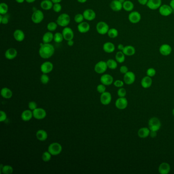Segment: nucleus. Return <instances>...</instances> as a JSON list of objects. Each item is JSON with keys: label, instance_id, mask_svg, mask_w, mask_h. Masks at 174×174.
I'll list each match as a JSON object with an SVG mask.
<instances>
[{"label": "nucleus", "instance_id": "72a5a7b5", "mask_svg": "<svg viewBox=\"0 0 174 174\" xmlns=\"http://www.w3.org/2000/svg\"><path fill=\"white\" fill-rule=\"evenodd\" d=\"M134 8V4L129 0H126L125 2L123 4V9L127 12H131Z\"/></svg>", "mask_w": 174, "mask_h": 174}, {"label": "nucleus", "instance_id": "cd10ccee", "mask_svg": "<svg viewBox=\"0 0 174 174\" xmlns=\"http://www.w3.org/2000/svg\"><path fill=\"white\" fill-rule=\"evenodd\" d=\"M48 133L45 130L40 129L38 130L36 132V138L40 142L45 141L48 138Z\"/></svg>", "mask_w": 174, "mask_h": 174}, {"label": "nucleus", "instance_id": "a18cd8bd", "mask_svg": "<svg viewBox=\"0 0 174 174\" xmlns=\"http://www.w3.org/2000/svg\"><path fill=\"white\" fill-rule=\"evenodd\" d=\"M49 81H50V78L46 74H43L40 77V81L42 84H46L49 82Z\"/></svg>", "mask_w": 174, "mask_h": 174}, {"label": "nucleus", "instance_id": "79ce46f5", "mask_svg": "<svg viewBox=\"0 0 174 174\" xmlns=\"http://www.w3.org/2000/svg\"><path fill=\"white\" fill-rule=\"evenodd\" d=\"M52 155L50 152L48 151L44 152L42 155V159L44 162H48L51 159Z\"/></svg>", "mask_w": 174, "mask_h": 174}, {"label": "nucleus", "instance_id": "412c9836", "mask_svg": "<svg viewBox=\"0 0 174 174\" xmlns=\"http://www.w3.org/2000/svg\"><path fill=\"white\" fill-rule=\"evenodd\" d=\"M170 170V165L167 162H162L158 168V172L160 174H168Z\"/></svg>", "mask_w": 174, "mask_h": 174}, {"label": "nucleus", "instance_id": "a878e982", "mask_svg": "<svg viewBox=\"0 0 174 174\" xmlns=\"http://www.w3.org/2000/svg\"><path fill=\"white\" fill-rule=\"evenodd\" d=\"M150 129L147 127H142L138 130L137 134L139 137L141 138H146L150 135Z\"/></svg>", "mask_w": 174, "mask_h": 174}, {"label": "nucleus", "instance_id": "4be33fe9", "mask_svg": "<svg viewBox=\"0 0 174 174\" xmlns=\"http://www.w3.org/2000/svg\"><path fill=\"white\" fill-rule=\"evenodd\" d=\"M90 26L88 23L83 22L78 24L77 29L81 33H86L90 30Z\"/></svg>", "mask_w": 174, "mask_h": 174}, {"label": "nucleus", "instance_id": "13d9d810", "mask_svg": "<svg viewBox=\"0 0 174 174\" xmlns=\"http://www.w3.org/2000/svg\"><path fill=\"white\" fill-rule=\"evenodd\" d=\"M124 47L125 46L123 44H118V49L120 51H122L123 49H124Z\"/></svg>", "mask_w": 174, "mask_h": 174}, {"label": "nucleus", "instance_id": "1a4fd4ad", "mask_svg": "<svg viewBox=\"0 0 174 174\" xmlns=\"http://www.w3.org/2000/svg\"><path fill=\"white\" fill-rule=\"evenodd\" d=\"M128 19L130 22L132 24H137L141 20L142 16L139 12L134 11L130 12L128 15Z\"/></svg>", "mask_w": 174, "mask_h": 174}, {"label": "nucleus", "instance_id": "4d7b16f0", "mask_svg": "<svg viewBox=\"0 0 174 174\" xmlns=\"http://www.w3.org/2000/svg\"><path fill=\"white\" fill-rule=\"evenodd\" d=\"M139 4L142 5H146L147 3L148 2V0H137Z\"/></svg>", "mask_w": 174, "mask_h": 174}, {"label": "nucleus", "instance_id": "f257e3e1", "mask_svg": "<svg viewBox=\"0 0 174 174\" xmlns=\"http://www.w3.org/2000/svg\"><path fill=\"white\" fill-rule=\"evenodd\" d=\"M39 55L41 58L43 59H49L51 58L55 53L54 46L50 44H40L39 49Z\"/></svg>", "mask_w": 174, "mask_h": 174}, {"label": "nucleus", "instance_id": "e2e57ef3", "mask_svg": "<svg viewBox=\"0 0 174 174\" xmlns=\"http://www.w3.org/2000/svg\"><path fill=\"white\" fill-rule=\"evenodd\" d=\"M36 0H25V1L26 2H27L28 3H34V2H35Z\"/></svg>", "mask_w": 174, "mask_h": 174}, {"label": "nucleus", "instance_id": "6ab92c4d", "mask_svg": "<svg viewBox=\"0 0 174 174\" xmlns=\"http://www.w3.org/2000/svg\"><path fill=\"white\" fill-rule=\"evenodd\" d=\"M100 81L101 83L105 86H109L113 82V78L109 74H104L100 78Z\"/></svg>", "mask_w": 174, "mask_h": 174}, {"label": "nucleus", "instance_id": "7c9ffc66", "mask_svg": "<svg viewBox=\"0 0 174 174\" xmlns=\"http://www.w3.org/2000/svg\"><path fill=\"white\" fill-rule=\"evenodd\" d=\"M32 117H33V111L32 110H25L22 113L21 118L22 120L25 122H28L32 119Z\"/></svg>", "mask_w": 174, "mask_h": 174}, {"label": "nucleus", "instance_id": "bf43d9fd", "mask_svg": "<svg viewBox=\"0 0 174 174\" xmlns=\"http://www.w3.org/2000/svg\"><path fill=\"white\" fill-rule=\"evenodd\" d=\"M67 44L69 46H72L74 44V42L73 41V39L72 40H70L68 41H67Z\"/></svg>", "mask_w": 174, "mask_h": 174}, {"label": "nucleus", "instance_id": "09e8293b", "mask_svg": "<svg viewBox=\"0 0 174 174\" xmlns=\"http://www.w3.org/2000/svg\"><path fill=\"white\" fill-rule=\"evenodd\" d=\"M118 96L119 97H125L127 94V92L126 90L124 88H123V87H120V88L118 89Z\"/></svg>", "mask_w": 174, "mask_h": 174}, {"label": "nucleus", "instance_id": "de8ad7c7", "mask_svg": "<svg viewBox=\"0 0 174 174\" xmlns=\"http://www.w3.org/2000/svg\"><path fill=\"white\" fill-rule=\"evenodd\" d=\"M156 74V71L155 68H148L147 70V75L149 76L151 78L155 76Z\"/></svg>", "mask_w": 174, "mask_h": 174}, {"label": "nucleus", "instance_id": "338daca9", "mask_svg": "<svg viewBox=\"0 0 174 174\" xmlns=\"http://www.w3.org/2000/svg\"><path fill=\"white\" fill-rule=\"evenodd\" d=\"M118 1H119L120 2V3H122V4H123V3H124L125 2V1H126V0H118Z\"/></svg>", "mask_w": 174, "mask_h": 174}, {"label": "nucleus", "instance_id": "49530a36", "mask_svg": "<svg viewBox=\"0 0 174 174\" xmlns=\"http://www.w3.org/2000/svg\"><path fill=\"white\" fill-rule=\"evenodd\" d=\"M52 9L54 10V12L58 13L60 12L62 10V6L60 3H55L53 5Z\"/></svg>", "mask_w": 174, "mask_h": 174}, {"label": "nucleus", "instance_id": "69168bd1", "mask_svg": "<svg viewBox=\"0 0 174 174\" xmlns=\"http://www.w3.org/2000/svg\"><path fill=\"white\" fill-rule=\"evenodd\" d=\"M15 1H16L17 3H18L21 4V3H24V2L25 1V0H15Z\"/></svg>", "mask_w": 174, "mask_h": 174}, {"label": "nucleus", "instance_id": "6e6552de", "mask_svg": "<svg viewBox=\"0 0 174 174\" xmlns=\"http://www.w3.org/2000/svg\"><path fill=\"white\" fill-rule=\"evenodd\" d=\"M62 35L63 36L64 40L68 41L72 40L74 37V33L72 28L66 27L63 28L62 31Z\"/></svg>", "mask_w": 174, "mask_h": 174}, {"label": "nucleus", "instance_id": "c85d7f7f", "mask_svg": "<svg viewBox=\"0 0 174 174\" xmlns=\"http://www.w3.org/2000/svg\"><path fill=\"white\" fill-rule=\"evenodd\" d=\"M122 52L126 56H131L135 54L136 50L134 46L131 45H127L125 46L124 49L123 50Z\"/></svg>", "mask_w": 174, "mask_h": 174}, {"label": "nucleus", "instance_id": "c9c22d12", "mask_svg": "<svg viewBox=\"0 0 174 174\" xmlns=\"http://www.w3.org/2000/svg\"><path fill=\"white\" fill-rule=\"evenodd\" d=\"M125 55L124 54V53L122 51H118V52L116 53V60L117 62L120 63H122L124 62L125 60Z\"/></svg>", "mask_w": 174, "mask_h": 174}, {"label": "nucleus", "instance_id": "39448f33", "mask_svg": "<svg viewBox=\"0 0 174 174\" xmlns=\"http://www.w3.org/2000/svg\"><path fill=\"white\" fill-rule=\"evenodd\" d=\"M44 19V14L42 11L36 9L33 12L31 16V20L32 22L38 24L42 22Z\"/></svg>", "mask_w": 174, "mask_h": 174}, {"label": "nucleus", "instance_id": "680f3d73", "mask_svg": "<svg viewBox=\"0 0 174 174\" xmlns=\"http://www.w3.org/2000/svg\"><path fill=\"white\" fill-rule=\"evenodd\" d=\"M52 2L55 4V3H60V2H62V0H51Z\"/></svg>", "mask_w": 174, "mask_h": 174}, {"label": "nucleus", "instance_id": "ea45409f", "mask_svg": "<svg viewBox=\"0 0 174 174\" xmlns=\"http://www.w3.org/2000/svg\"><path fill=\"white\" fill-rule=\"evenodd\" d=\"M8 5L5 3H1L0 4V14L1 15H5L8 13Z\"/></svg>", "mask_w": 174, "mask_h": 174}, {"label": "nucleus", "instance_id": "ddd939ff", "mask_svg": "<svg viewBox=\"0 0 174 174\" xmlns=\"http://www.w3.org/2000/svg\"><path fill=\"white\" fill-rule=\"evenodd\" d=\"M123 80L125 83L127 85H131L135 81V75L131 71H128L124 74Z\"/></svg>", "mask_w": 174, "mask_h": 174}, {"label": "nucleus", "instance_id": "603ef678", "mask_svg": "<svg viewBox=\"0 0 174 174\" xmlns=\"http://www.w3.org/2000/svg\"><path fill=\"white\" fill-rule=\"evenodd\" d=\"M113 84H114V86L116 87L120 88V87H122L123 86H124V82H123L122 80H116L113 83Z\"/></svg>", "mask_w": 174, "mask_h": 174}, {"label": "nucleus", "instance_id": "473e14b6", "mask_svg": "<svg viewBox=\"0 0 174 174\" xmlns=\"http://www.w3.org/2000/svg\"><path fill=\"white\" fill-rule=\"evenodd\" d=\"M1 94L3 98L8 99L12 98L13 92L11 90L7 87H4L2 88L1 91Z\"/></svg>", "mask_w": 174, "mask_h": 174}, {"label": "nucleus", "instance_id": "a19ab883", "mask_svg": "<svg viewBox=\"0 0 174 174\" xmlns=\"http://www.w3.org/2000/svg\"><path fill=\"white\" fill-rule=\"evenodd\" d=\"M58 26L57 23L51 22L49 23L48 24L47 26H46V28L49 31L52 32H54L57 29Z\"/></svg>", "mask_w": 174, "mask_h": 174}, {"label": "nucleus", "instance_id": "37998d69", "mask_svg": "<svg viewBox=\"0 0 174 174\" xmlns=\"http://www.w3.org/2000/svg\"><path fill=\"white\" fill-rule=\"evenodd\" d=\"M84 19V16L83 15V13H78V14H76L74 17L75 22L76 23L78 24H80L81 23L83 22Z\"/></svg>", "mask_w": 174, "mask_h": 174}, {"label": "nucleus", "instance_id": "4c0bfd02", "mask_svg": "<svg viewBox=\"0 0 174 174\" xmlns=\"http://www.w3.org/2000/svg\"><path fill=\"white\" fill-rule=\"evenodd\" d=\"M107 35L110 38H116L118 36V30L116 28H112L109 29L107 33Z\"/></svg>", "mask_w": 174, "mask_h": 174}, {"label": "nucleus", "instance_id": "7ed1b4c3", "mask_svg": "<svg viewBox=\"0 0 174 174\" xmlns=\"http://www.w3.org/2000/svg\"><path fill=\"white\" fill-rule=\"evenodd\" d=\"M148 126L151 131L157 132L161 127V123L159 118L156 117H153L149 120Z\"/></svg>", "mask_w": 174, "mask_h": 174}, {"label": "nucleus", "instance_id": "b1692460", "mask_svg": "<svg viewBox=\"0 0 174 174\" xmlns=\"http://www.w3.org/2000/svg\"><path fill=\"white\" fill-rule=\"evenodd\" d=\"M110 7L113 11L118 12L123 9V4L118 0H112L110 4Z\"/></svg>", "mask_w": 174, "mask_h": 174}, {"label": "nucleus", "instance_id": "dca6fc26", "mask_svg": "<svg viewBox=\"0 0 174 174\" xmlns=\"http://www.w3.org/2000/svg\"><path fill=\"white\" fill-rule=\"evenodd\" d=\"M83 15L84 19L88 21H92L96 18V12L92 9H86L83 12Z\"/></svg>", "mask_w": 174, "mask_h": 174}, {"label": "nucleus", "instance_id": "864d4df0", "mask_svg": "<svg viewBox=\"0 0 174 174\" xmlns=\"http://www.w3.org/2000/svg\"><path fill=\"white\" fill-rule=\"evenodd\" d=\"M7 119V114L6 112L1 110L0 111V122H3Z\"/></svg>", "mask_w": 174, "mask_h": 174}, {"label": "nucleus", "instance_id": "774afa93", "mask_svg": "<svg viewBox=\"0 0 174 174\" xmlns=\"http://www.w3.org/2000/svg\"><path fill=\"white\" fill-rule=\"evenodd\" d=\"M172 114L174 116V109H173L172 110Z\"/></svg>", "mask_w": 174, "mask_h": 174}, {"label": "nucleus", "instance_id": "393cba45", "mask_svg": "<svg viewBox=\"0 0 174 174\" xmlns=\"http://www.w3.org/2000/svg\"><path fill=\"white\" fill-rule=\"evenodd\" d=\"M103 49L107 53H112L116 50V46L112 42H106L103 44Z\"/></svg>", "mask_w": 174, "mask_h": 174}, {"label": "nucleus", "instance_id": "c03bdc74", "mask_svg": "<svg viewBox=\"0 0 174 174\" xmlns=\"http://www.w3.org/2000/svg\"><path fill=\"white\" fill-rule=\"evenodd\" d=\"M9 22V17L6 14L1 15L0 14V23L3 25H7Z\"/></svg>", "mask_w": 174, "mask_h": 174}, {"label": "nucleus", "instance_id": "6e6d98bb", "mask_svg": "<svg viewBox=\"0 0 174 174\" xmlns=\"http://www.w3.org/2000/svg\"><path fill=\"white\" fill-rule=\"evenodd\" d=\"M157 135V131H150V136L152 138H155L156 137Z\"/></svg>", "mask_w": 174, "mask_h": 174}, {"label": "nucleus", "instance_id": "58836bf2", "mask_svg": "<svg viewBox=\"0 0 174 174\" xmlns=\"http://www.w3.org/2000/svg\"><path fill=\"white\" fill-rule=\"evenodd\" d=\"M63 39L64 38L62 33L59 32H56V33L54 34V41L56 43H61L63 42Z\"/></svg>", "mask_w": 174, "mask_h": 174}, {"label": "nucleus", "instance_id": "a211bd4d", "mask_svg": "<svg viewBox=\"0 0 174 174\" xmlns=\"http://www.w3.org/2000/svg\"><path fill=\"white\" fill-rule=\"evenodd\" d=\"M159 51L162 55L167 56L171 54L172 52V48L170 44H164L160 46Z\"/></svg>", "mask_w": 174, "mask_h": 174}, {"label": "nucleus", "instance_id": "c756f323", "mask_svg": "<svg viewBox=\"0 0 174 174\" xmlns=\"http://www.w3.org/2000/svg\"><path fill=\"white\" fill-rule=\"evenodd\" d=\"M152 78L149 76H145L142 78L141 81V85L143 88H148L152 85Z\"/></svg>", "mask_w": 174, "mask_h": 174}, {"label": "nucleus", "instance_id": "4468645a", "mask_svg": "<svg viewBox=\"0 0 174 174\" xmlns=\"http://www.w3.org/2000/svg\"><path fill=\"white\" fill-rule=\"evenodd\" d=\"M112 100V96L110 92H105L101 94L100 97V102L104 105H108Z\"/></svg>", "mask_w": 174, "mask_h": 174}, {"label": "nucleus", "instance_id": "20e7f679", "mask_svg": "<svg viewBox=\"0 0 174 174\" xmlns=\"http://www.w3.org/2000/svg\"><path fill=\"white\" fill-rule=\"evenodd\" d=\"M62 146L58 142H53L49 145L48 151L52 155L56 156L62 152Z\"/></svg>", "mask_w": 174, "mask_h": 174}, {"label": "nucleus", "instance_id": "2f4dec72", "mask_svg": "<svg viewBox=\"0 0 174 174\" xmlns=\"http://www.w3.org/2000/svg\"><path fill=\"white\" fill-rule=\"evenodd\" d=\"M42 40L44 44H50L54 40V34L50 31L46 32L42 36Z\"/></svg>", "mask_w": 174, "mask_h": 174}, {"label": "nucleus", "instance_id": "aec40b11", "mask_svg": "<svg viewBox=\"0 0 174 174\" xmlns=\"http://www.w3.org/2000/svg\"><path fill=\"white\" fill-rule=\"evenodd\" d=\"M18 55V51L15 48H11L6 50L5 56L8 60H12L16 57Z\"/></svg>", "mask_w": 174, "mask_h": 174}, {"label": "nucleus", "instance_id": "e433bc0d", "mask_svg": "<svg viewBox=\"0 0 174 174\" xmlns=\"http://www.w3.org/2000/svg\"><path fill=\"white\" fill-rule=\"evenodd\" d=\"M106 62H107L108 68L110 70H116L118 67V62L114 59H109L106 61Z\"/></svg>", "mask_w": 174, "mask_h": 174}, {"label": "nucleus", "instance_id": "5fc2aeb1", "mask_svg": "<svg viewBox=\"0 0 174 174\" xmlns=\"http://www.w3.org/2000/svg\"><path fill=\"white\" fill-rule=\"evenodd\" d=\"M120 73H122L123 74H125L129 71L128 67L126 66H120Z\"/></svg>", "mask_w": 174, "mask_h": 174}, {"label": "nucleus", "instance_id": "9d476101", "mask_svg": "<svg viewBox=\"0 0 174 174\" xmlns=\"http://www.w3.org/2000/svg\"><path fill=\"white\" fill-rule=\"evenodd\" d=\"M173 11V10L172 8L170 7V5H168L167 4H163L159 8V12L162 16H169L172 13Z\"/></svg>", "mask_w": 174, "mask_h": 174}, {"label": "nucleus", "instance_id": "bb28decb", "mask_svg": "<svg viewBox=\"0 0 174 174\" xmlns=\"http://www.w3.org/2000/svg\"><path fill=\"white\" fill-rule=\"evenodd\" d=\"M54 3L51 0H42L40 3V7L44 10H51L53 8Z\"/></svg>", "mask_w": 174, "mask_h": 174}, {"label": "nucleus", "instance_id": "052dcab7", "mask_svg": "<svg viewBox=\"0 0 174 174\" xmlns=\"http://www.w3.org/2000/svg\"><path fill=\"white\" fill-rule=\"evenodd\" d=\"M170 6L172 8L173 10H174V0H171L170 3Z\"/></svg>", "mask_w": 174, "mask_h": 174}, {"label": "nucleus", "instance_id": "f3484780", "mask_svg": "<svg viewBox=\"0 0 174 174\" xmlns=\"http://www.w3.org/2000/svg\"><path fill=\"white\" fill-rule=\"evenodd\" d=\"M146 5L151 10L159 9L162 5V0H148Z\"/></svg>", "mask_w": 174, "mask_h": 174}, {"label": "nucleus", "instance_id": "423d86ee", "mask_svg": "<svg viewBox=\"0 0 174 174\" xmlns=\"http://www.w3.org/2000/svg\"><path fill=\"white\" fill-rule=\"evenodd\" d=\"M109 29V25L103 21H100L97 23L96 25L97 31L99 34L102 35L107 34Z\"/></svg>", "mask_w": 174, "mask_h": 174}, {"label": "nucleus", "instance_id": "0e129e2a", "mask_svg": "<svg viewBox=\"0 0 174 174\" xmlns=\"http://www.w3.org/2000/svg\"><path fill=\"white\" fill-rule=\"evenodd\" d=\"M80 3H84L87 1V0H77Z\"/></svg>", "mask_w": 174, "mask_h": 174}, {"label": "nucleus", "instance_id": "2eb2a0df", "mask_svg": "<svg viewBox=\"0 0 174 174\" xmlns=\"http://www.w3.org/2000/svg\"><path fill=\"white\" fill-rule=\"evenodd\" d=\"M54 68L53 64L50 61L44 62L40 66V70L43 74H49L51 72Z\"/></svg>", "mask_w": 174, "mask_h": 174}, {"label": "nucleus", "instance_id": "f8f14e48", "mask_svg": "<svg viewBox=\"0 0 174 174\" xmlns=\"http://www.w3.org/2000/svg\"><path fill=\"white\" fill-rule=\"evenodd\" d=\"M33 117L37 120H42L46 116V112L44 109L37 108L33 111Z\"/></svg>", "mask_w": 174, "mask_h": 174}, {"label": "nucleus", "instance_id": "f704fd0d", "mask_svg": "<svg viewBox=\"0 0 174 174\" xmlns=\"http://www.w3.org/2000/svg\"><path fill=\"white\" fill-rule=\"evenodd\" d=\"M0 170L1 174H11L13 172V168L9 165L3 166V164H1Z\"/></svg>", "mask_w": 174, "mask_h": 174}, {"label": "nucleus", "instance_id": "f03ea898", "mask_svg": "<svg viewBox=\"0 0 174 174\" xmlns=\"http://www.w3.org/2000/svg\"><path fill=\"white\" fill-rule=\"evenodd\" d=\"M70 22V16L66 13L59 15L56 20V23L58 26L63 28L68 27Z\"/></svg>", "mask_w": 174, "mask_h": 174}, {"label": "nucleus", "instance_id": "8fccbe9b", "mask_svg": "<svg viewBox=\"0 0 174 174\" xmlns=\"http://www.w3.org/2000/svg\"><path fill=\"white\" fill-rule=\"evenodd\" d=\"M97 90L100 94H102L106 92V86L104 84H99L97 86Z\"/></svg>", "mask_w": 174, "mask_h": 174}, {"label": "nucleus", "instance_id": "0eeeda50", "mask_svg": "<svg viewBox=\"0 0 174 174\" xmlns=\"http://www.w3.org/2000/svg\"><path fill=\"white\" fill-rule=\"evenodd\" d=\"M108 68L107 62L104 61H100L97 63L94 66V71L99 74H102L106 72Z\"/></svg>", "mask_w": 174, "mask_h": 174}, {"label": "nucleus", "instance_id": "3c124183", "mask_svg": "<svg viewBox=\"0 0 174 174\" xmlns=\"http://www.w3.org/2000/svg\"><path fill=\"white\" fill-rule=\"evenodd\" d=\"M28 107H29V108L30 109V110L33 111V110H35V109L37 108V104L36 102H34V101H31V102L29 103Z\"/></svg>", "mask_w": 174, "mask_h": 174}, {"label": "nucleus", "instance_id": "5701e85b", "mask_svg": "<svg viewBox=\"0 0 174 174\" xmlns=\"http://www.w3.org/2000/svg\"><path fill=\"white\" fill-rule=\"evenodd\" d=\"M13 35L15 40L18 42H22L25 38V34L24 32L20 29H16L15 30Z\"/></svg>", "mask_w": 174, "mask_h": 174}, {"label": "nucleus", "instance_id": "9b49d317", "mask_svg": "<svg viewBox=\"0 0 174 174\" xmlns=\"http://www.w3.org/2000/svg\"><path fill=\"white\" fill-rule=\"evenodd\" d=\"M128 105V100L125 97H119L115 102L116 107L120 110H124L126 109Z\"/></svg>", "mask_w": 174, "mask_h": 174}]
</instances>
